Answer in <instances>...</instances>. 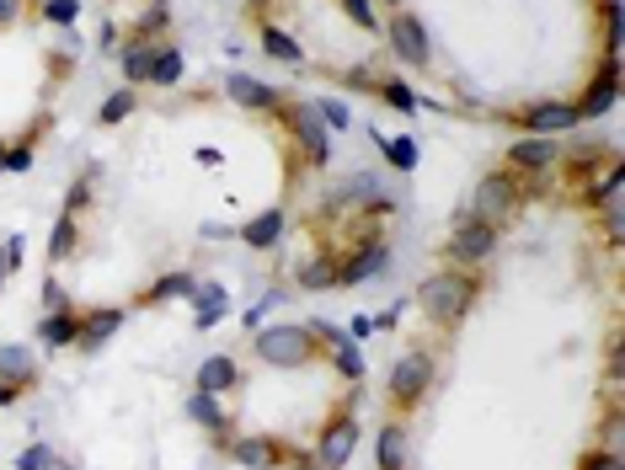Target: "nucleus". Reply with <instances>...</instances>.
<instances>
[{"mask_svg":"<svg viewBox=\"0 0 625 470\" xmlns=\"http://www.w3.org/2000/svg\"><path fill=\"white\" fill-rule=\"evenodd\" d=\"M471 300H476V278H460V273L428 278L423 294H417V305H423L428 321H439V326H455L465 310H471Z\"/></svg>","mask_w":625,"mask_h":470,"instance_id":"1","label":"nucleus"},{"mask_svg":"<svg viewBox=\"0 0 625 470\" xmlns=\"http://www.w3.org/2000/svg\"><path fill=\"white\" fill-rule=\"evenodd\" d=\"M310 353H316V332L300 321H284V326H268V332L257 337V358L273 369H300L310 364Z\"/></svg>","mask_w":625,"mask_h":470,"instance_id":"2","label":"nucleus"},{"mask_svg":"<svg viewBox=\"0 0 625 470\" xmlns=\"http://www.w3.org/2000/svg\"><path fill=\"white\" fill-rule=\"evenodd\" d=\"M433 385V358L428 353H406L396 358V369H390V401L396 406H417V396Z\"/></svg>","mask_w":625,"mask_h":470,"instance_id":"3","label":"nucleus"},{"mask_svg":"<svg viewBox=\"0 0 625 470\" xmlns=\"http://www.w3.org/2000/svg\"><path fill=\"white\" fill-rule=\"evenodd\" d=\"M519 209V187H513L508 177H487L476 187V198H471V219H481V225H503V219Z\"/></svg>","mask_w":625,"mask_h":470,"instance_id":"4","label":"nucleus"},{"mask_svg":"<svg viewBox=\"0 0 625 470\" xmlns=\"http://www.w3.org/2000/svg\"><path fill=\"white\" fill-rule=\"evenodd\" d=\"M284 118H289V129L300 134V145H305V155L310 161H326V155H332V139H326V123L316 118V107L310 102H294V107H284Z\"/></svg>","mask_w":625,"mask_h":470,"instance_id":"5","label":"nucleus"},{"mask_svg":"<svg viewBox=\"0 0 625 470\" xmlns=\"http://www.w3.org/2000/svg\"><path fill=\"white\" fill-rule=\"evenodd\" d=\"M353 449H358V422L353 417H337L332 428L321 433V444H316V465L321 470H342L353 460Z\"/></svg>","mask_w":625,"mask_h":470,"instance_id":"6","label":"nucleus"},{"mask_svg":"<svg viewBox=\"0 0 625 470\" xmlns=\"http://www.w3.org/2000/svg\"><path fill=\"white\" fill-rule=\"evenodd\" d=\"M385 27H390V43H396L401 65H417V70H423V65H428V33H423V22H417L412 11H396Z\"/></svg>","mask_w":625,"mask_h":470,"instance_id":"7","label":"nucleus"},{"mask_svg":"<svg viewBox=\"0 0 625 470\" xmlns=\"http://www.w3.org/2000/svg\"><path fill=\"white\" fill-rule=\"evenodd\" d=\"M497 246V230L481 225V219H465V225H455V235H449V257L455 262H487Z\"/></svg>","mask_w":625,"mask_h":470,"instance_id":"8","label":"nucleus"},{"mask_svg":"<svg viewBox=\"0 0 625 470\" xmlns=\"http://www.w3.org/2000/svg\"><path fill=\"white\" fill-rule=\"evenodd\" d=\"M615 65H620V59L609 54V59H604V70H599V81H593V86L583 91V102L572 107V113H577V123H583V118H599V113H609V102H615V75H620Z\"/></svg>","mask_w":625,"mask_h":470,"instance_id":"9","label":"nucleus"},{"mask_svg":"<svg viewBox=\"0 0 625 470\" xmlns=\"http://www.w3.org/2000/svg\"><path fill=\"white\" fill-rule=\"evenodd\" d=\"M385 262H390V252H385L380 241H369L364 252H358V257L348 262V268H337V284H342V289H353V284H369V278H380V273H385Z\"/></svg>","mask_w":625,"mask_h":470,"instance_id":"10","label":"nucleus"},{"mask_svg":"<svg viewBox=\"0 0 625 470\" xmlns=\"http://www.w3.org/2000/svg\"><path fill=\"white\" fill-rule=\"evenodd\" d=\"M225 91H230L241 107H252V113H278V91L262 86V81H252V75H241V70L225 81Z\"/></svg>","mask_w":625,"mask_h":470,"instance_id":"11","label":"nucleus"},{"mask_svg":"<svg viewBox=\"0 0 625 470\" xmlns=\"http://www.w3.org/2000/svg\"><path fill=\"white\" fill-rule=\"evenodd\" d=\"M0 380H6V385H33L38 380L33 348H22V342H0Z\"/></svg>","mask_w":625,"mask_h":470,"instance_id":"12","label":"nucleus"},{"mask_svg":"<svg viewBox=\"0 0 625 470\" xmlns=\"http://www.w3.org/2000/svg\"><path fill=\"white\" fill-rule=\"evenodd\" d=\"M556 155H561V150H556L545 134H529V139H519V145L508 150V161L524 166V171H545V166H556Z\"/></svg>","mask_w":625,"mask_h":470,"instance_id":"13","label":"nucleus"},{"mask_svg":"<svg viewBox=\"0 0 625 470\" xmlns=\"http://www.w3.org/2000/svg\"><path fill=\"white\" fill-rule=\"evenodd\" d=\"M38 337H43V348H70V342L81 337V316H75V310H49V316L38 321Z\"/></svg>","mask_w":625,"mask_h":470,"instance_id":"14","label":"nucleus"},{"mask_svg":"<svg viewBox=\"0 0 625 470\" xmlns=\"http://www.w3.org/2000/svg\"><path fill=\"white\" fill-rule=\"evenodd\" d=\"M524 123H529L535 134H545V139H551V134H561V129H572V123H577V113H572L567 102H540V107H529V113H524Z\"/></svg>","mask_w":625,"mask_h":470,"instance_id":"15","label":"nucleus"},{"mask_svg":"<svg viewBox=\"0 0 625 470\" xmlns=\"http://www.w3.org/2000/svg\"><path fill=\"white\" fill-rule=\"evenodd\" d=\"M118 326H123V310H91V316L81 321V337H75V342H81L86 353H97L102 342L118 332Z\"/></svg>","mask_w":625,"mask_h":470,"instance_id":"16","label":"nucleus"},{"mask_svg":"<svg viewBox=\"0 0 625 470\" xmlns=\"http://www.w3.org/2000/svg\"><path fill=\"white\" fill-rule=\"evenodd\" d=\"M187 300L198 305V326H220L225 321V289L220 284H193Z\"/></svg>","mask_w":625,"mask_h":470,"instance_id":"17","label":"nucleus"},{"mask_svg":"<svg viewBox=\"0 0 625 470\" xmlns=\"http://www.w3.org/2000/svg\"><path fill=\"white\" fill-rule=\"evenodd\" d=\"M241 374H236V364L230 358H203L198 364V390H209V396H220V390H230Z\"/></svg>","mask_w":625,"mask_h":470,"instance_id":"18","label":"nucleus"},{"mask_svg":"<svg viewBox=\"0 0 625 470\" xmlns=\"http://www.w3.org/2000/svg\"><path fill=\"white\" fill-rule=\"evenodd\" d=\"M241 235H246V246H257V252H262V246H273L278 235H284V209H268V214H257V219H252V225H246Z\"/></svg>","mask_w":625,"mask_h":470,"instance_id":"19","label":"nucleus"},{"mask_svg":"<svg viewBox=\"0 0 625 470\" xmlns=\"http://www.w3.org/2000/svg\"><path fill=\"white\" fill-rule=\"evenodd\" d=\"M187 417L203 422L209 433H225V412H220V401H214L209 390H193V401H187Z\"/></svg>","mask_w":625,"mask_h":470,"instance_id":"20","label":"nucleus"},{"mask_svg":"<svg viewBox=\"0 0 625 470\" xmlns=\"http://www.w3.org/2000/svg\"><path fill=\"white\" fill-rule=\"evenodd\" d=\"M193 284H198L193 273H171V278H161V284L145 294V300H150V305H161V300H187V294H193Z\"/></svg>","mask_w":625,"mask_h":470,"instance_id":"21","label":"nucleus"},{"mask_svg":"<svg viewBox=\"0 0 625 470\" xmlns=\"http://www.w3.org/2000/svg\"><path fill=\"white\" fill-rule=\"evenodd\" d=\"M262 49H268L273 59H284V65H300V43H294L289 33H278V27H262Z\"/></svg>","mask_w":625,"mask_h":470,"instance_id":"22","label":"nucleus"},{"mask_svg":"<svg viewBox=\"0 0 625 470\" xmlns=\"http://www.w3.org/2000/svg\"><path fill=\"white\" fill-rule=\"evenodd\" d=\"M150 65H155L150 43H129V49H123V75H129V81H150Z\"/></svg>","mask_w":625,"mask_h":470,"instance_id":"23","label":"nucleus"},{"mask_svg":"<svg viewBox=\"0 0 625 470\" xmlns=\"http://www.w3.org/2000/svg\"><path fill=\"white\" fill-rule=\"evenodd\" d=\"M236 460L252 465V470H268V465H273V438H241V444H236Z\"/></svg>","mask_w":625,"mask_h":470,"instance_id":"24","label":"nucleus"},{"mask_svg":"<svg viewBox=\"0 0 625 470\" xmlns=\"http://www.w3.org/2000/svg\"><path fill=\"white\" fill-rule=\"evenodd\" d=\"M401 460H406V433L385 428L380 433V470H401Z\"/></svg>","mask_w":625,"mask_h":470,"instance_id":"25","label":"nucleus"},{"mask_svg":"<svg viewBox=\"0 0 625 470\" xmlns=\"http://www.w3.org/2000/svg\"><path fill=\"white\" fill-rule=\"evenodd\" d=\"M150 81H155V86H177V81H182V54H177V49L155 54V65H150Z\"/></svg>","mask_w":625,"mask_h":470,"instance_id":"26","label":"nucleus"},{"mask_svg":"<svg viewBox=\"0 0 625 470\" xmlns=\"http://www.w3.org/2000/svg\"><path fill=\"white\" fill-rule=\"evenodd\" d=\"M75 235H81V230H75V214H65V219L54 225V241H49V257H54V262H65V257L75 252Z\"/></svg>","mask_w":625,"mask_h":470,"instance_id":"27","label":"nucleus"},{"mask_svg":"<svg viewBox=\"0 0 625 470\" xmlns=\"http://www.w3.org/2000/svg\"><path fill=\"white\" fill-rule=\"evenodd\" d=\"M300 284H305V289H332V284H337V268H332V262H305V268H300Z\"/></svg>","mask_w":625,"mask_h":470,"instance_id":"28","label":"nucleus"},{"mask_svg":"<svg viewBox=\"0 0 625 470\" xmlns=\"http://www.w3.org/2000/svg\"><path fill=\"white\" fill-rule=\"evenodd\" d=\"M385 155H390V166H396V171H412L417 166V139H390V145H385Z\"/></svg>","mask_w":625,"mask_h":470,"instance_id":"29","label":"nucleus"},{"mask_svg":"<svg viewBox=\"0 0 625 470\" xmlns=\"http://www.w3.org/2000/svg\"><path fill=\"white\" fill-rule=\"evenodd\" d=\"M332 348H337V369L348 374V380H358V374H364V358H358V348H353L348 337H337Z\"/></svg>","mask_w":625,"mask_h":470,"instance_id":"30","label":"nucleus"},{"mask_svg":"<svg viewBox=\"0 0 625 470\" xmlns=\"http://www.w3.org/2000/svg\"><path fill=\"white\" fill-rule=\"evenodd\" d=\"M134 113V91H113V97L102 102V123H123Z\"/></svg>","mask_w":625,"mask_h":470,"instance_id":"31","label":"nucleus"},{"mask_svg":"<svg viewBox=\"0 0 625 470\" xmlns=\"http://www.w3.org/2000/svg\"><path fill=\"white\" fill-rule=\"evenodd\" d=\"M380 91H385V102L396 107V113H417V97H412V91H406L401 81H385Z\"/></svg>","mask_w":625,"mask_h":470,"instance_id":"32","label":"nucleus"},{"mask_svg":"<svg viewBox=\"0 0 625 470\" xmlns=\"http://www.w3.org/2000/svg\"><path fill=\"white\" fill-rule=\"evenodd\" d=\"M75 11H81L75 0H43V17H49L54 27H70V22H75Z\"/></svg>","mask_w":625,"mask_h":470,"instance_id":"33","label":"nucleus"},{"mask_svg":"<svg viewBox=\"0 0 625 470\" xmlns=\"http://www.w3.org/2000/svg\"><path fill=\"white\" fill-rule=\"evenodd\" d=\"M310 107H316V118L326 123V129H348V107L342 102H310Z\"/></svg>","mask_w":625,"mask_h":470,"instance_id":"34","label":"nucleus"},{"mask_svg":"<svg viewBox=\"0 0 625 470\" xmlns=\"http://www.w3.org/2000/svg\"><path fill=\"white\" fill-rule=\"evenodd\" d=\"M49 465H54V454L43 449V444H33L27 454H17V470H49Z\"/></svg>","mask_w":625,"mask_h":470,"instance_id":"35","label":"nucleus"},{"mask_svg":"<svg viewBox=\"0 0 625 470\" xmlns=\"http://www.w3.org/2000/svg\"><path fill=\"white\" fill-rule=\"evenodd\" d=\"M342 11L353 17V27H374V6H369V0H342Z\"/></svg>","mask_w":625,"mask_h":470,"instance_id":"36","label":"nucleus"},{"mask_svg":"<svg viewBox=\"0 0 625 470\" xmlns=\"http://www.w3.org/2000/svg\"><path fill=\"white\" fill-rule=\"evenodd\" d=\"M583 470H620V454L615 449H599V454H588Z\"/></svg>","mask_w":625,"mask_h":470,"instance_id":"37","label":"nucleus"},{"mask_svg":"<svg viewBox=\"0 0 625 470\" xmlns=\"http://www.w3.org/2000/svg\"><path fill=\"white\" fill-rule=\"evenodd\" d=\"M27 166H33V155H27L22 145H17V150H6V155H0V171H27Z\"/></svg>","mask_w":625,"mask_h":470,"instance_id":"38","label":"nucleus"},{"mask_svg":"<svg viewBox=\"0 0 625 470\" xmlns=\"http://www.w3.org/2000/svg\"><path fill=\"white\" fill-rule=\"evenodd\" d=\"M22 17V0H0V27H11Z\"/></svg>","mask_w":625,"mask_h":470,"instance_id":"39","label":"nucleus"},{"mask_svg":"<svg viewBox=\"0 0 625 470\" xmlns=\"http://www.w3.org/2000/svg\"><path fill=\"white\" fill-rule=\"evenodd\" d=\"M43 300H49V310H59V305H65V289L49 284V289H43Z\"/></svg>","mask_w":625,"mask_h":470,"instance_id":"40","label":"nucleus"},{"mask_svg":"<svg viewBox=\"0 0 625 470\" xmlns=\"http://www.w3.org/2000/svg\"><path fill=\"white\" fill-rule=\"evenodd\" d=\"M17 390H22V385H6V380H0V406H11V401H17Z\"/></svg>","mask_w":625,"mask_h":470,"instance_id":"41","label":"nucleus"},{"mask_svg":"<svg viewBox=\"0 0 625 470\" xmlns=\"http://www.w3.org/2000/svg\"><path fill=\"white\" fill-rule=\"evenodd\" d=\"M49 470H70V465H65V460H54V465H49Z\"/></svg>","mask_w":625,"mask_h":470,"instance_id":"42","label":"nucleus"},{"mask_svg":"<svg viewBox=\"0 0 625 470\" xmlns=\"http://www.w3.org/2000/svg\"><path fill=\"white\" fill-rule=\"evenodd\" d=\"M390 6H401V0H390Z\"/></svg>","mask_w":625,"mask_h":470,"instance_id":"43","label":"nucleus"},{"mask_svg":"<svg viewBox=\"0 0 625 470\" xmlns=\"http://www.w3.org/2000/svg\"><path fill=\"white\" fill-rule=\"evenodd\" d=\"M0 278H6V273H0Z\"/></svg>","mask_w":625,"mask_h":470,"instance_id":"44","label":"nucleus"}]
</instances>
